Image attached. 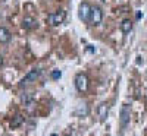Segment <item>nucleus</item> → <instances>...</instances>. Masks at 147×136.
<instances>
[{"mask_svg": "<svg viewBox=\"0 0 147 136\" xmlns=\"http://www.w3.org/2000/svg\"><path fill=\"white\" fill-rule=\"evenodd\" d=\"M22 103H24V105L25 107H31V105H34V97H32V94H24L22 95Z\"/></svg>", "mask_w": 147, "mask_h": 136, "instance_id": "obj_11", "label": "nucleus"}, {"mask_svg": "<svg viewBox=\"0 0 147 136\" xmlns=\"http://www.w3.org/2000/svg\"><path fill=\"white\" fill-rule=\"evenodd\" d=\"M97 114H99V119L100 121H105L109 116V104L107 103H102L99 105V108H97Z\"/></svg>", "mask_w": 147, "mask_h": 136, "instance_id": "obj_7", "label": "nucleus"}, {"mask_svg": "<svg viewBox=\"0 0 147 136\" xmlns=\"http://www.w3.org/2000/svg\"><path fill=\"white\" fill-rule=\"evenodd\" d=\"M103 21V12L99 6H94L91 7V13H90V23L91 25H100Z\"/></svg>", "mask_w": 147, "mask_h": 136, "instance_id": "obj_4", "label": "nucleus"}, {"mask_svg": "<svg viewBox=\"0 0 147 136\" xmlns=\"http://www.w3.org/2000/svg\"><path fill=\"white\" fill-rule=\"evenodd\" d=\"M35 27H37V21H35V19H32V18H30V16L24 18V21H22V28H24V29H32V28H35Z\"/></svg>", "mask_w": 147, "mask_h": 136, "instance_id": "obj_8", "label": "nucleus"}, {"mask_svg": "<svg viewBox=\"0 0 147 136\" xmlns=\"http://www.w3.org/2000/svg\"><path fill=\"white\" fill-rule=\"evenodd\" d=\"M90 13H91V6L87 3V2H84L80 5V19L84 21V22H88L90 21Z\"/></svg>", "mask_w": 147, "mask_h": 136, "instance_id": "obj_6", "label": "nucleus"}, {"mask_svg": "<svg viewBox=\"0 0 147 136\" xmlns=\"http://www.w3.org/2000/svg\"><path fill=\"white\" fill-rule=\"evenodd\" d=\"M60 76H62V72H60V70H53L52 72V78L53 79H59Z\"/></svg>", "mask_w": 147, "mask_h": 136, "instance_id": "obj_13", "label": "nucleus"}, {"mask_svg": "<svg viewBox=\"0 0 147 136\" xmlns=\"http://www.w3.org/2000/svg\"><path fill=\"white\" fill-rule=\"evenodd\" d=\"M87 50H88V51H96V48H93V45H88Z\"/></svg>", "mask_w": 147, "mask_h": 136, "instance_id": "obj_15", "label": "nucleus"}, {"mask_svg": "<svg viewBox=\"0 0 147 136\" xmlns=\"http://www.w3.org/2000/svg\"><path fill=\"white\" fill-rule=\"evenodd\" d=\"M40 73H41V70L40 69H32V70H30L25 76H24L22 79H21V86H27V85H30L31 82H35V79L40 76Z\"/></svg>", "mask_w": 147, "mask_h": 136, "instance_id": "obj_5", "label": "nucleus"}, {"mask_svg": "<svg viewBox=\"0 0 147 136\" xmlns=\"http://www.w3.org/2000/svg\"><path fill=\"white\" fill-rule=\"evenodd\" d=\"M2 66H3V57L0 56V67H2Z\"/></svg>", "mask_w": 147, "mask_h": 136, "instance_id": "obj_16", "label": "nucleus"}, {"mask_svg": "<svg viewBox=\"0 0 147 136\" xmlns=\"http://www.w3.org/2000/svg\"><path fill=\"white\" fill-rule=\"evenodd\" d=\"M131 29H132V22L129 19H124L121 22V31L124 34H129Z\"/></svg>", "mask_w": 147, "mask_h": 136, "instance_id": "obj_10", "label": "nucleus"}, {"mask_svg": "<svg viewBox=\"0 0 147 136\" xmlns=\"http://www.w3.org/2000/svg\"><path fill=\"white\" fill-rule=\"evenodd\" d=\"M10 41V32L7 28L5 27H0V43L2 44H6Z\"/></svg>", "mask_w": 147, "mask_h": 136, "instance_id": "obj_9", "label": "nucleus"}, {"mask_svg": "<svg viewBox=\"0 0 147 136\" xmlns=\"http://www.w3.org/2000/svg\"><path fill=\"white\" fill-rule=\"evenodd\" d=\"M65 19H66V12L65 10H57V12H53V13L49 15V23L53 27L63 23Z\"/></svg>", "mask_w": 147, "mask_h": 136, "instance_id": "obj_2", "label": "nucleus"}, {"mask_svg": "<svg viewBox=\"0 0 147 136\" xmlns=\"http://www.w3.org/2000/svg\"><path fill=\"white\" fill-rule=\"evenodd\" d=\"M52 136H56V135H52Z\"/></svg>", "mask_w": 147, "mask_h": 136, "instance_id": "obj_18", "label": "nucleus"}, {"mask_svg": "<svg viewBox=\"0 0 147 136\" xmlns=\"http://www.w3.org/2000/svg\"><path fill=\"white\" fill-rule=\"evenodd\" d=\"M131 120V108L128 104H124L121 108V117H119V123H121V129L125 130V127L129 125Z\"/></svg>", "mask_w": 147, "mask_h": 136, "instance_id": "obj_1", "label": "nucleus"}, {"mask_svg": "<svg viewBox=\"0 0 147 136\" xmlns=\"http://www.w3.org/2000/svg\"><path fill=\"white\" fill-rule=\"evenodd\" d=\"M141 16H143V13H141V12H137V15H136V18H137V19H140Z\"/></svg>", "mask_w": 147, "mask_h": 136, "instance_id": "obj_14", "label": "nucleus"}, {"mask_svg": "<svg viewBox=\"0 0 147 136\" xmlns=\"http://www.w3.org/2000/svg\"><path fill=\"white\" fill-rule=\"evenodd\" d=\"M2 2H6V0H2Z\"/></svg>", "mask_w": 147, "mask_h": 136, "instance_id": "obj_17", "label": "nucleus"}, {"mask_svg": "<svg viewBox=\"0 0 147 136\" xmlns=\"http://www.w3.org/2000/svg\"><path fill=\"white\" fill-rule=\"evenodd\" d=\"M75 88L80 92H85L88 89V78H87V75L78 73V75L75 76Z\"/></svg>", "mask_w": 147, "mask_h": 136, "instance_id": "obj_3", "label": "nucleus"}, {"mask_svg": "<svg viewBox=\"0 0 147 136\" xmlns=\"http://www.w3.org/2000/svg\"><path fill=\"white\" fill-rule=\"evenodd\" d=\"M22 121H24V117H22L21 114H16V116H15V119L10 121V126H12V127H18Z\"/></svg>", "mask_w": 147, "mask_h": 136, "instance_id": "obj_12", "label": "nucleus"}]
</instances>
